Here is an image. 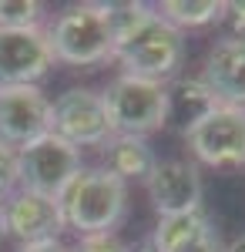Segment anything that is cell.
Instances as JSON below:
<instances>
[{"label": "cell", "mask_w": 245, "mask_h": 252, "mask_svg": "<svg viewBox=\"0 0 245 252\" xmlns=\"http://www.w3.org/2000/svg\"><path fill=\"white\" fill-rule=\"evenodd\" d=\"M111 58L131 78L165 84L185 61V34L145 3H114Z\"/></svg>", "instance_id": "cell-1"}, {"label": "cell", "mask_w": 245, "mask_h": 252, "mask_svg": "<svg viewBox=\"0 0 245 252\" xmlns=\"http://www.w3.org/2000/svg\"><path fill=\"white\" fill-rule=\"evenodd\" d=\"M57 209L64 229H77L81 235H104L124 219L128 185L108 168H81L57 195Z\"/></svg>", "instance_id": "cell-2"}, {"label": "cell", "mask_w": 245, "mask_h": 252, "mask_svg": "<svg viewBox=\"0 0 245 252\" xmlns=\"http://www.w3.org/2000/svg\"><path fill=\"white\" fill-rule=\"evenodd\" d=\"M54 61L91 67L111 58L114 47V3H77L64 10L47 31Z\"/></svg>", "instance_id": "cell-3"}, {"label": "cell", "mask_w": 245, "mask_h": 252, "mask_svg": "<svg viewBox=\"0 0 245 252\" xmlns=\"http://www.w3.org/2000/svg\"><path fill=\"white\" fill-rule=\"evenodd\" d=\"M101 101L111 121V135L148 138L151 131L165 128V84L158 81L118 74L101 94Z\"/></svg>", "instance_id": "cell-4"}, {"label": "cell", "mask_w": 245, "mask_h": 252, "mask_svg": "<svg viewBox=\"0 0 245 252\" xmlns=\"http://www.w3.org/2000/svg\"><path fill=\"white\" fill-rule=\"evenodd\" d=\"M77 172H81V152L51 131L17 148V185L24 192L57 198Z\"/></svg>", "instance_id": "cell-5"}, {"label": "cell", "mask_w": 245, "mask_h": 252, "mask_svg": "<svg viewBox=\"0 0 245 252\" xmlns=\"http://www.w3.org/2000/svg\"><path fill=\"white\" fill-rule=\"evenodd\" d=\"M51 135L67 141L71 148H91L111 138V121L97 91L71 88L51 104Z\"/></svg>", "instance_id": "cell-6"}, {"label": "cell", "mask_w": 245, "mask_h": 252, "mask_svg": "<svg viewBox=\"0 0 245 252\" xmlns=\"http://www.w3.org/2000/svg\"><path fill=\"white\" fill-rule=\"evenodd\" d=\"M185 138L198 161L212 168H239L245 165V108L218 104Z\"/></svg>", "instance_id": "cell-7"}, {"label": "cell", "mask_w": 245, "mask_h": 252, "mask_svg": "<svg viewBox=\"0 0 245 252\" xmlns=\"http://www.w3.org/2000/svg\"><path fill=\"white\" fill-rule=\"evenodd\" d=\"M51 131V101L37 84L0 88V141L14 152Z\"/></svg>", "instance_id": "cell-8"}, {"label": "cell", "mask_w": 245, "mask_h": 252, "mask_svg": "<svg viewBox=\"0 0 245 252\" xmlns=\"http://www.w3.org/2000/svg\"><path fill=\"white\" fill-rule=\"evenodd\" d=\"M54 67V51L44 27L0 31V84H37Z\"/></svg>", "instance_id": "cell-9"}, {"label": "cell", "mask_w": 245, "mask_h": 252, "mask_svg": "<svg viewBox=\"0 0 245 252\" xmlns=\"http://www.w3.org/2000/svg\"><path fill=\"white\" fill-rule=\"evenodd\" d=\"M145 189H148L151 205L161 219L202 209V175L191 161H182V158L158 161L145 178Z\"/></svg>", "instance_id": "cell-10"}, {"label": "cell", "mask_w": 245, "mask_h": 252, "mask_svg": "<svg viewBox=\"0 0 245 252\" xmlns=\"http://www.w3.org/2000/svg\"><path fill=\"white\" fill-rule=\"evenodd\" d=\"M7 235H14L20 246H37V242H57L64 232V219L57 209V198L37 192H14L3 202Z\"/></svg>", "instance_id": "cell-11"}, {"label": "cell", "mask_w": 245, "mask_h": 252, "mask_svg": "<svg viewBox=\"0 0 245 252\" xmlns=\"http://www.w3.org/2000/svg\"><path fill=\"white\" fill-rule=\"evenodd\" d=\"M202 84L225 108H245V40H218L205 58Z\"/></svg>", "instance_id": "cell-12"}, {"label": "cell", "mask_w": 245, "mask_h": 252, "mask_svg": "<svg viewBox=\"0 0 245 252\" xmlns=\"http://www.w3.org/2000/svg\"><path fill=\"white\" fill-rule=\"evenodd\" d=\"M151 242L158 252H222L218 229L208 222L202 209L185 215H165L151 232Z\"/></svg>", "instance_id": "cell-13"}, {"label": "cell", "mask_w": 245, "mask_h": 252, "mask_svg": "<svg viewBox=\"0 0 245 252\" xmlns=\"http://www.w3.org/2000/svg\"><path fill=\"white\" fill-rule=\"evenodd\" d=\"M215 108L218 101L202 84V78H175L171 84H165V128L178 135H188Z\"/></svg>", "instance_id": "cell-14"}, {"label": "cell", "mask_w": 245, "mask_h": 252, "mask_svg": "<svg viewBox=\"0 0 245 252\" xmlns=\"http://www.w3.org/2000/svg\"><path fill=\"white\" fill-rule=\"evenodd\" d=\"M104 158H108L104 168L111 175H118L124 185L128 182H145L151 175V168L158 165L148 138H138V135H111L104 141Z\"/></svg>", "instance_id": "cell-15"}, {"label": "cell", "mask_w": 245, "mask_h": 252, "mask_svg": "<svg viewBox=\"0 0 245 252\" xmlns=\"http://www.w3.org/2000/svg\"><path fill=\"white\" fill-rule=\"evenodd\" d=\"M158 14L185 34V27H205L212 20H222L225 3L222 0H165L158 7Z\"/></svg>", "instance_id": "cell-16"}, {"label": "cell", "mask_w": 245, "mask_h": 252, "mask_svg": "<svg viewBox=\"0 0 245 252\" xmlns=\"http://www.w3.org/2000/svg\"><path fill=\"white\" fill-rule=\"evenodd\" d=\"M44 7L37 0H0V31H31L40 27Z\"/></svg>", "instance_id": "cell-17"}, {"label": "cell", "mask_w": 245, "mask_h": 252, "mask_svg": "<svg viewBox=\"0 0 245 252\" xmlns=\"http://www.w3.org/2000/svg\"><path fill=\"white\" fill-rule=\"evenodd\" d=\"M17 189V152L0 141V202L10 198Z\"/></svg>", "instance_id": "cell-18"}, {"label": "cell", "mask_w": 245, "mask_h": 252, "mask_svg": "<svg viewBox=\"0 0 245 252\" xmlns=\"http://www.w3.org/2000/svg\"><path fill=\"white\" fill-rule=\"evenodd\" d=\"M67 252H128V246L114 232H104V235H81V242Z\"/></svg>", "instance_id": "cell-19"}, {"label": "cell", "mask_w": 245, "mask_h": 252, "mask_svg": "<svg viewBox=\"0 0 245 252\" xmlns=\"http://www.w3.org/2000/svg\"><path fill=\"white\" fill-rule=\"evenodd\" d=\"M225 17L228 24H232V37L245 40V0H235V3H225Z\"/></svg>", "instance_id": "cell-20"}, {"label": "cell", "mask_w": 245, "mask_h": 252, "mask_svg": "<svg viewBox=\"0 0 245 252\" xmlns=\"http://www.w3.org/2000/svg\"><path fill=\"white\" fill-rule=\"evenodd\" d=\"M17 252H67L61 242H37V246H20Z\"/></svg>", "instance_id": "cell-21"}, {"label": "cell", "mask_w": 245, "mask_h": 252, "mask_svg": "<svg viewBox=\"0 0 245 252\" xmlns=\"http://www.w3.org/2000/svg\"><path fill=\"white\" fill-rule=\"evenodd\" d=\"M128 252H158V249H154V242H151V239H141L138 246H128Z\"/></svg>", "instance_id": "cell-22"}, {"label": "cell", "mask_w": 245, "mask_h": 252, "mask_svg": "<svg viewBox=\"0 0 245 252\" xmlns=\"http://www.w3.org/2000/svg\"><path fill=\"white\" fill-rule=\"evenodd\" d=\"M222 252H245V235H239V239H235L232 246H225Z\"/></svg>", "instance_id": "cell-23"}, {"label": "cell", "mask_w": 245, "mask_h": 252, "mask_svg": "<svg viewBox=\"0 0 245 252\" xmlns=\"http://www.w3.org/2000/svg\"><path fill=\"white\" fill-rule=\"evenodd\" d=\"M7 235V219H3V202H0V239Z\"/></svg>", "instance_id": "cell-24"}, {"label": "cell", "mask_w": 245, "mask_h": 252, "mask_svg": "<svg viewBox=\"0 0 245 252\" xmlns=\"http://www.w3.org/2000/svg\"><path fill=\"white\" fill-rule=\"evenodd\" d=\"M0 88H3V84H0Z\"/></svg>", "instance_id": "cell-25"}]
</instances>
